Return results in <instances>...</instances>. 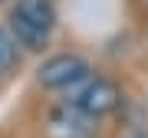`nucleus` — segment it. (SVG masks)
Here are the masks:
<instances>
[{
  "mask_svg": "<svg viewBox=\"0 0 148 138\" xmlns=\"http://www.w3.org/2000/svg\"><path fill=\"white\" fill-rule=\"evenodd\" d=\"M56 27V7L53 0H16L10 10V36L16 46L36 53L49 43V33Z\"/></svg>",
  "mask_w": 148,
  "mask_h": 138,
  "instance_id": "nucleus-1",
  "label": "nucleus"
},
{
  "mask_svg": "<svg viewBox=\"0 0 148 138\" xmlns=\"http://www.w3.org/2000/svg\"><path fill=\"white\" fill-rule=\"evenodd\" d=\"M73 105H79L82 112H89V115L95 118H102V115H109V112H115L122 105V92H119V85L112 82V79H102V76H86V79L79 85H73Z\"/></svg>",
  "mask_w": 148,
  "mask_h": 138,
  "instance_id": "nucleus-2",
  "label": "nucleus"
},
{
  "mask_svg": "<svg viewBox=\"0 0 148 138\" xmlns=\"http://www.w3.org/2000/svg\"><path fill=\"white\" fill-rule=\"evenodd\" d=\"M89 72L92 69H89V63H86L82 56H76V53H56V56H49L46 63L36 69V82L43 85V89L69 92L73 85H79Z\"/></svg>",
  "mask_w": 148,
  "mask_h": 138,
  "instance_id": "nucleus-3",
  "label": "nucleus"
},
{
  "mask_svg": "<svg viewBox=\"0 0 148 138\" xmlns=\"http://www.w3.org/2000/svg\"><path fill=\"white\" fill-rule=\"evenodd\" d=\"M46 132H49V138H95L99 135V118L82 112L73 102H63V105L49 109Z\"/></svg>",
  "mask_w": 148,
  "mask_h": 138,
  "instance_id": "nucleus-4",
  "label": "nucleus"
},
{
  "mask_svg": "<svg viewBox=\"0 0 148 138\" xmlns=\"http://www.w3.org/2000/svg\"><path fill=\"white\" fill-rule=\"evenodd\" d=\"M13 59H16V40L10 36V30H0V72H7Z\"/></svg>",
  "mask_w": 148,
  "mask_h": 138,
  "instance_id": "nucleus-5",
  "label": "nucleus"
},
{
  "mask_svg": "<svg viewBox=\"0 0 148 138\" xmlns=\"http://www.w3.org/2000/svg\"><path fill=\"white\" fill-rule=\"evenodd\" d=\"M125 138H148V132H128Z\"/></svg>",
  "mask_w": 148,
  "mask_h": 138,
  "instance_id": "nucleus-6",
  "label": "nucleus"
},
{
  "mask_svg": "<svg viewBox=\"0 0 148 138\" xmlns=\"http://www.w3.org/2000/svg\"><path fill=\"white\" fill-rule=\"evenodd\" d=\"M0 3H3V0H0Z\"/></svg>",
  "mask_w": 148,
  "mask_h": 138,
  "instance_id": "nucleus-7",
  "label": "nucleus"
}]
</instances>
